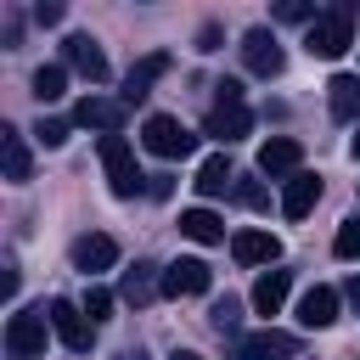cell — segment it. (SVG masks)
<instances>
[{"label": "cell", "mask_w": 360, "mask_h": 360, "mask_svg": "<svg viewBox=\"0 0 360 360\" xmlns=\"http://www.w3.org/2000/svg\"><path fill=\"white\" fill-rule=\"evenodd\" d=\"M0 169H6V180H11V186L34 180V158H28V141H22L11 124L0 129Z\"/></svg>", "instance_id": "19"}, {"label": "cell", "mask_w": 360, "mask_h": 360, "mask_svg": "<svg viewBox=\"0 0 360 360\" xmlns=\"http://www.w3.org/2000/svg\"><path fill=\"white\" fill-rule=\"evenodd\" d=\"M231 259L236 264H276L281 259V242L270 231H236L231 236Z\"/></svg>", "instance_id": "17"}, {"label": "cell", "mask_w": 360, "mask_h": 360, "mask_svg": "<svg viewBox=\"0 0 360 360\" xmlns=\"http://www.w3.org/2000/svg\"><path fill=\"white\" fill-rule=\"evenodd\" d=\"M253 129V112L242 107V101H214V112H208V124H202V135H214V141H242Z\"/></svg>", "instance_id": "13"}, {"label": "cell", "mask_w": 360, "mask_h": 360, "mask_svg": "<svg viewBox=\"0 0 360 360\" xmlns=\"http://www.w3.org/2000/svg\"><path fill=\"white\" fill-rule=\"evenodd\" d=\"M124 118H129L124 96H84V101L73 107V124H84V129H101V135H118V129H124Z\"/></svg>", "instance_id": "8"}, {"label": "cell", "mask_w": 360, "mask_h": 360, "mask_svg": "<svg viewBox=\"0 0 360 360\" xmlns=\"http://www.w3.org/2000/svg\"><path fill=\"white\" fill-rule=\"evenodd\" d=\"M62 56H68V68H79L90 84H107V56H101V45L90 39V34H68V45H62Z\"/></svg>", "instance_id": "12"}, {"label": "cell", "mask_w": 360, "mask_h": 360, "mask_svg": "<svg viewBox=\"0 0 360 360\" xmlns=\"http://www.w3.org/2000/svg\"><path fill=\"white\" fill-rule=\"evenodd\" d=\"M68 129H73V118H39V129H34V135H39L45 146H62V141H68Z\"/></svg>", "instance_id": "29"}, {"label": "cell", "mask_w": 360, "mask_h": 360, "mask_svg": "<svg viewBox=\"0 0 360 360\" xmlns=\"http://www.w3.org/2000/svg\"><path fill=\"white\" fill-rule=\"evenodd\" d=\"M214 90H219V101H242V84H236V79H225V84H214Z\"/></svg>", "instance_id": "35"}, {"label": "cell", "mask_w": 360, "mask_h": 360, "mask_svg": "<svg viewBox=\"0 0 360 360\" xmlns=\"http://www.w3.org/2000/svg\"><path fill=\"white\" fill-rule=\"evenodd\" d=\"M118 360H146V349H124V354H118Z\"/></svg>", "instance_id": "36"}, {"label": "cell", "mask_w": 360, "mask_h": 360, "mask_svg": "<svg viewBox=\"0 0 360 360\" xmlns=\"http://www.w3.org/2000/svg\"><path fill=\"white\" fill-rule=\"evenodd\" d=\"M332 253H338V259H360V214L338 225V236H332Z\"/></svg>", "instance_id": "26"}, {"label": "cell", "mask_w": 360, "mask_h": 360, "mask_svg": "<svg viewBox=\"0 0 360 360\" xmlns=\"http://www.w3.org/2000/svg\"><path fill=\"white\" fill-rule=\"evenodd\" d=\"M0 298H17V264L11 259L0 264Z\"/></svg>", "instance_id": "32"}, {"label": "cell", "mask_w": 360, "mask_h": 360, "mask_svg": "<svg viewBox=\"0 0 360 360\" xmlns=\"http://www.w3.org/2000/svg\"><path fill=\"white\" fill-rule=\"evenodd\" d=\"M231 191H236V202H248V208H264V202H270V197H264V186H259V180H248V174H236V186H231Z\"/></svg>", "instance_id": "30"}, {"label": "cell", "mask_w": 360, "mask_h": 360, "mask_svg": "<svg viewBox=\"0 0 360 360\" xmlns=\"http://www.w3.org/2000/svg\"><path fill=\"white\" fill-rule=\"evenodd\" d=\"M276 17H281V22H315L321 11H315L309 0H281V6H276Z\"/></svg>", "instance_id": "28"}, {"label": "cell", "mask_w": 360, "mask_h": 360, "mask_svg": "<svg viewBox=\"0 0 360 360\" xmlns=\"http://www.w3.org/2000/svg\"><path fill=\"white\" fill-rule=\"evenodd\" d=\"M242 62H248V73L276 79V73L287 68V51L276 45V34H270V28H248V34H242Z\"/></svg>", "instance_id": "6"}, {"label": "cell", "mask_w": 360, "mask_h": 360, "mask_svg": "<svg viewBox=\"0 0 360 360\" xmlns=\"http://www.w3.org/2000/svg\"><path fill=\"white\" fill-rule=\"evenodd\" d=\"M45 332H51L45 309H17L6 321V360H39L45 354Z\"/></svg>", "instance_id": "4"}, {"label": "cell", "mask_w": 360, "mask_h": 360, "mask_svg": "<svg viewBox=\"0 0 360 360\" xmlns=\"http://www.w3.org/2000/svg\"><path fill=\"white\" fill-rule=\"evenodd\" d=\"M231 186H236V174H231L225 152L202 158V169H197V191H202V197H219V191H231Z\"/></svg>", "instance_id": "23"}, {"label": "cell", "mask_w": 360, "mask_h": 360, "mask_svg": "<svg viewBox=\"0 0 360 360\" xmlns=\"http://www.w3.org/2000/svg\"><path fill=\"white\" fill-rule=\"evenodd\" d=\"M169 360H202V354H191V349H174V354H169Z\"/></svg>", "instance_id": "37"}, {"label": "cell", "mask_w": 360, "mask_h": 360, "mask_svg": "<svg viewBox=\"0 0 360 360\" xmlns=\"http://www.w3.org/2000/svg\"><path fill=\"white\" fill-rule=\"evenodd\" d=\"M169 73V56L163 51H152V56H141L129 73H124V107H135V101H146L152 96V84Z\"/></svg>", "instance_id": "14"}, {"label": "cell", "mask_w": 360, "mask_h": 360, "mask_svg": "<svg viewBox=\"0 0 360 360\" xmlns=\"http://www.w3.org/2000/svg\"><path fill=\"white\" fill-rule=\"evenodd\" d=\"M321 202V174H309V169H298L287 186H281V214L287 219H304L309 208Z\"/></svg>", "instance_id": "16"}, {"label": "cell", "mask_w": 360, "mask_h": 360, "mask_svg": "<svg viewBox=\"0 0 360 360\" xmlns=\"http://www.w3.org/2000/svg\"><path fill=\"white\" fill-rule=\"evenodd\" d=\"M354 163H360V135H354Z\"/></svg>", "instance_id": "38"}, {"label": "cell", "mask_w": 360, "mask_h": 360, "mask_svg": "<svg viewBox=\"0 0 360 360\" xmlns=\"http://www.w3.org/2000/svg\"><path fill=\"white\" fill-rule=\"evenodd\" d=\"M343 304H349V309H360V276H349V281H343Z\"/></svg>", "instance_id": "34"}, {"label": "cell", "mask_w": 360, "mask_h": 360, "mask_svg": "<svg viewBox=\"0 0 360 360\" xmlns=\"http://www.w3.org/2000/svg\"><path fill=\"white\" fill-rule=\"evenodd\" d=\"M298 163H304V146H298L292 135H270V141L259 146V174H270V180H292Z\"/></svg>", "instance_id": "9"}, {"label": "cell", "mask_w": 360, "mask_h": 360, "mask_svg": "<svg viewBox=\"0 0 360 360\" xmlns=\"http://www.w3.org/2000/svg\"><path fill=\"white\" fill-rule=\"evenodd\" d=\"M141 146H146L152 158H191V152H197V135H191L180 118L152 112V118L141 124Z\"/></svg>", "instance_id": "3"}, {"label": "cell", "mask_w": 360, "mask_h": 360, "mask_svg": "<svg viewBox=\"0 0 360 360\" xmlns=\"http://www.w3.org/2000/svg\"><path fill=\"white\" fill-rule=\"evenodd\" d=\"M45 321H51V332L62 338V349H73V354H84V349H90V338H96V326L84 321V309H79V304H68V298H51Z\"/></svg>", "instance_id": "5"}, {"label": "cell", "mask_w": 360, "mask_h": 360, "mask_svg": "<svg viewBox=\"0 0 360 360\" xmlns=\"http://www.w3.org/2000/svg\"><path fill=\"white\" fill-rule=\"evenodd\" d=\"M101 169H107V186H112V197H135L141 191V163H135V146L124 141V135H101Z\"/></svg>", "instance_id": "2"}, {"label": "cell", "mask_w": 360, "mask_h": 360, "mask_svg": "<svg viewBox=\"0 0 360 360\" xmlns=\"http://www.w3.org/2000/svg\"><path fill=\"white\" fill-rule=\"evenodd\" d=\"M287 292H292V270H264V276L253 281V309H259V315H276V309L287 304Z\"/></svg>", "instance_id": "21"}, {"label": "cell", "mask_w": 360, "mask_h": 360, "mask_svg": "<svg viewBox=\"0 0 360 360\" xmlns=\"http://www.w3.org/2000/svg\"><path fill=\"white\" fill-rule=\"evenodd\" d=\"M152 292H163V270L158 264H135V270H124V281H118V298L124 304H152Z\"/></svg>", "instance_id": "20"}, {"label": "cell", "mask_w": 360, "mask_h": 360, "mask_svg": "<svg viewBox=\"0 0 360 360\" xmlns=\"http://www.w3.org/2000/svg\"><path fill=\"white\" fill-rule=\"evenodd\" d=\"M62 84H68V68H62V62L34 68V96H39V107H51V101L62 96Z\"/></svg>", "instance_id": "24"}, {"label": "cell", "mask_w": 360, "mask_h": 360, "mask_svg": "<svg viewBox=\"0 0 360 360\" xmlns=\"http://www.w3.org/2000/svg\"><path fill=\"white\" fill-rule=\"evenodd\" d=\"M112 264H118V242H112L107 231H84V236L73 242V270L101 276V270H112Z\"/></svg>", "instance_id": "10"}, {"label": "cell", "mask_w": 360, "mask_h": 360, "mask_svg": "<svg viewBox=\"0 0 360 360\" xmlns=\"http://www.w3.org/2000/svg\"><path fill=\"white\" fill-rule=\"evenodd\" d=\"M326 107L338 124H354L360 118V73H332L326 79Z\"/></svg>", "instance_id": "18"}, {"label": "cell", "mask_w": 360, "mask_h": 360, "mask_svg": "<svg viewBox=\"0 0 360 360\" xmlns=\"http://www.w3.org/2000/svg\"><path fill=\"white\" fill-rule=\"evenodd\" d=\"M180 236L214 248V242H225V219H219L214 208H186V214H180Z\"/></svg>", "instance_id": "22"}, {"label": "cell", "mask_w": 360, "mask_h": 360, "mask_svg": "<svg viewBox=\"0 0 360 360\" xmlns=\"http://www.w3.org/2000/svg\"><path fill=\"white\" fill-rule=\"evenodd\" d=\"M112 304H118V298H112L107 287H84V304H79V309H84V321L96 326V321H107V315H112Z\"/></svg>", "instance_id": "25"}, {"label": "cell", "mask_w": 360, "mask_h": 360, "mask_svg": "<svg viewBox=\"0 0 360 360\" xmlns=\"http://www.w3.org/2000/svg\"><path fill=\"white\" fill-rule=\"evenodd\" d=\"M236 326H242V304H236V298H219V304H214V332L236 338Z\"/></svg>", "instance_id": "27"}, {"label": "cell", "mask_w": 360, "mask_h": 360, "mask_svg": "<svg viewBox=\"0 0 360 360\" xmlns=\"http://www.w3.org/2000/svg\"><path fill=\"white\" fill-rule=\"evenodd\" d=\"M338 304H343L338 287H309V292L298 298V326H309V332L332 326V321H338Z\"/></svg>", "instance_id": "15"}, {"label": "cell", "mask_w": 360, "mask_h": 360, "mask_svg": "<svg viewBox=\"0 0 360 360\" xmlns=\"http://www.w3.org/2000/svg\"><path fill=\"white\" fill-rule=\"evenodd\" d=\"M197 51H219V28H214V22H202V34H197Z\"/></svg>", "instance_id": "33"}, {"label": "cell", "mask_w": 360, "mask_h": 360, "mask_svg": "<svg viewBox=\"0 0 360 360\" xmlns=\"http://www.w3.org/2000/svg\"><path fill=\"white\" fill-rule=\"evenodd\" d=\"M354 11H360L354 0H338L332 11H321V17L309 22V34H304V51H309V56H326V62L343 56V51L354 45Z\"/></svg>", "instance_id": "1"}, {"label": "cell", "mask_w": 360, "mask_h": 360, "mask_svg": "<svg viewBox=\"0 0 360 360\" xmlns=\"http://www.w3.org/2000/svg\"><path fill=\"white\" fill-rule=\"evenodd\" d=\"M208 264L202 259H174V264H163V292L169 298H197V292H208Z\"/></svg>", "instance_id": "11"}, {"label": "cell", "mask_w": 360, "mask_h": 360, "mask_svg": "<svg viewBox=\"0 0 360 360\" xmlns=\"http://www.w3.org/2000/svg\"><path fill=\"white\" fill-rule=\"evenodd\" d=\"M236 360H298V338L281 326L248 332V338H236Z\"/></svg>", "instance_id": "7"}, {"label": "cell", "mask_w": 360, "mask_h": 360, "mask_svg": "<svg viewBox=\"0 0 360 360\" xmlns=\"http://www.w3.org/2000/svg\"><path fill=\"white\" fill-rule=\"evenodd\" d=\"M34 22H45V28L62 22V6H56V0H39V6H34Z\"/></svg>", "instance_id": "31"}]
</instances>
